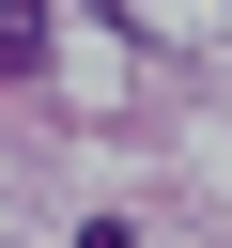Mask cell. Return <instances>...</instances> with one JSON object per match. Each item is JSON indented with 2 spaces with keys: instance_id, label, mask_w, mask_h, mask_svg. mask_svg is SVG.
<instances>
[{
  "instance_id": "cell-1",
  "label": "cell",
  "mask_w": 232,
  "mask_h": 248,
  "mask_svg": "<svg viewBox=\"0 0 232 248\" xmlns=\"http://www.w3.org/2000/svg\"><path fill=\"white\" fill-rule=\"evenodd\" d=\"M46 62V0H0V78H31Z\"/></svg>"
}]
</instances>
